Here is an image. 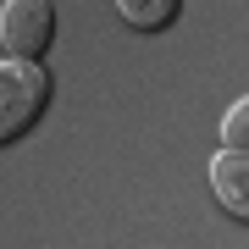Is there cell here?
<instances>
[{
    "label": "cell",
    "mask_w": 249,
    "mask_h": 249,
    "mask_svg": "<svg viewBox=\"0 0 249 249\" xmlns=\"http://www.w3.org/2000/svg\"><path fill=\"white\" fill-rule=\"evenodd\" d=\"M116 11H122V22L133 28V34H160V28L178 22L183 6H178V0H122Z\"/></svg>",
    "instance_id": "obj_4"
},
{
    "label": "cell",
    "mask_w": 249,
    "mask_h": 249,
    "mask_svg": "<svg viewBox=\"0 0 249 249\" xmlns=\"http://www.w3.org/2000/svg\"><path fill=\"white\" fill-rule=\"evenodd\" d=\"M222 150H232V155H249V94L232 106L227 116H222Z\"/></svg>",
    "instance_id": "obj_5"
},
{
    "label": "cell",
    "mask_w": 249,
    "mask_h": 249,
    "mask_svg": "<svg viewBox=\"0 0 249 249\" xmlns=\"http://www.w3.org/2000/svg\"><path fill=\"white\" fill-rule=\"evenodd\" d=\"M211 194H216V205H222L232 222L249 227V155L216 150V160H211Z\"/></svg>",
    "instance_id": "obj_3"
},
{
    "label": "cell",
    "mask_w": 249,
    "mask_h": 249,
    "mask_svg": "<svg viewBox=\"0 0 249 249\" xmlns=\"http://www.w3.org/2000/svg\"><path fill=\"white\" fill-rule=\"evenodd\" d=\"M0 45L11 61L39 67V55L55 45V6L50 0H6L0 6Z\"/></svg>",
    "instance_id": "obj_2"
},
{
    "label": "cell",
    "mask_w": 249,
    "mask_h": 249,
    "mask_svg": "<svg viewBox=\"0 0 249 249\" xmlns=\"http://www.w3.org/2000/svg\"><path fill=\"white\" fill-rule=\"evenodd\" d=\"M50 111V72L45 67H22V61H0V150L28 139Z\"/></svg>",
    "instance_id": "obj_1"
}]
</instances>
